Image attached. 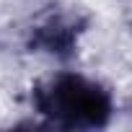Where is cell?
Instances as JSON below:
<instances>
[{
  "mask_svg": "<svg viewBox=\"0 0 132 132\" xmlns=\"http://www.w3.org/2000/svg\"><path fill=\"white\" fill-rule=\"evenodd\" d=\"M34 104L62 127H101L111 114L109 93L80 75H60L39 86L34 91Z\"/></svg>",
  "mask_w": 132,
  "mask_h": 132,
  "instance_id": "obj_1",
  "label": "cell"
},
{
  "mask_svg": "<svg viewBox=\"0 0 132 132\" xmlns=\"http://www.w3.org/2000/svg\"><path fill=\"white\" fill-rule=\"evenodd\" d=\"M75 36H78L75 21H68V18L57 16V18H49L47 23H42L34 31L31 47L52 52V54H68L75 44Z\"/></svg>",
  "mask_w": 132,
  "mask_h": 132,
  "instance_id": "obj_2",
  "label": "cell"
}]
</instances>
